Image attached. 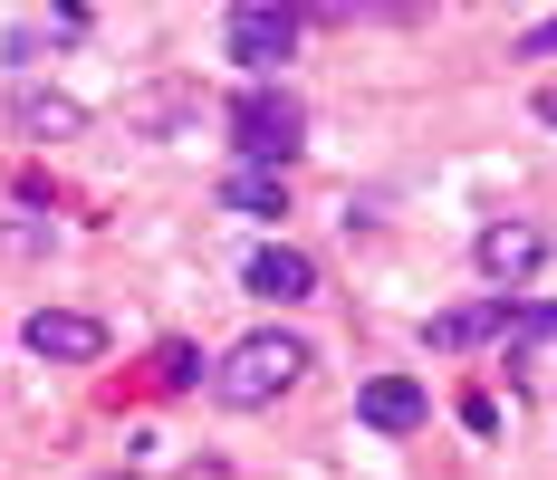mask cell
<instances>
[{"label":"cell","mask_w":557,"mask_h":480,"mask_svg":"<svg viewBox=\"0 0 557 480\" xmlns=\"http://www.w3.org/2000/svg\"><path fill=\"white\" fill-rule=\"evenodd\" d=\"M240 288H250V298H270V308H298V298H318V260H308V250H288V241H270V250H250Z\"/></svg>","instance_id":"obj_6"},{"label":"cell","mask_w":557,"mask_h":480,"mask_svg":"<svg viewBox=\"0 0 557 480\" xmlns=\"http://www.w3.org/2000/svg\"><path fill=\"white\" fill-rule=\"evenodd\" d=\"M222 202L240 221H278V212H288V183H278V163H240V173L222 183Z\"/></svg>","instance_id":"obj_10"},{"label":"cell","mask_w":557,"mask_h":480,"mask_svg":"<svg viewBox=\"0 0 557 480\" xmlns=\"http://www.w3.org/2000/svg\"><path fill=\"white\" fill-rule=\"evenodd\" d=\"M500 327H509V288H500V298H481V308L423 318V346H433V356H461V346H481V336H500Z\"/></svg>","instance_id":"obj_7"},{"label":"cell","mask_w":557,"mask_h":480,"mask_svg":"<svg viewBox=\"0 0 557 480\" xmlns=\"http://www.w3.org/2000/svg\"><path fill=\"white\" fill-rule=\"evenodd\" d=\"M231 145H240V163H298V145H308V107L288 97V87H250L240 107H231Z\"/></svg>","instance_id":"obj_2"},{"label":"cell","mask_w":557,"mask_h":480,"mask_svg":"<svg viewBox=\"0 0 557 480\" xmlns=\"http://www.w3.org/2000/svg\"><path fill=\"white\" fill-rule=\"evenodd\" d=\"M539 115H548V125H557V87H548V97H539Z\"/></svg>","instance_id":"obj_14"},{"label":"cell","mask_w":557,"mask_h":480,"mask_svg":"<svg viewBox=\"0 0 557 480\" xmlns=\"http://www.w3.org/2000/svg\"><path fill=\"white\" fill-rule=\"evenodd\" d=\"M29 356H49V366H97V356H107V327L87 318V308H39V318H29Z\"/></svg>","instance_id":"obj_5"},{"label":"cell","mask_w":557,"mask_h":480,"mask_svg":"<svg viewBox=\"0 0 557 480\" xmlns=\"http://www.w3.org/2000/svg\"><path fill=\"white\" fill-rule=\"evenodd\" d=\"M471 260H481L491 288H529V279L548 269V231H539V221H491V231L471 241Z\"/></svg>","instance_id":"obj_4"},{"label":"cell","mask_w":557,"mask_h":480,"mask_svg":"<svg viewBox=\"0 0 557 480\" xmlns=\"http://www.w3.org/2000/svg\"><path fill=\"white\" fill-rule=\"evenodd\" d=\"M222 58H240L250 77H278V67L298 58V10H288V0H240L222 20Z\"/></svg>","instance_id":"obj_3"},{"label":"cell","mask_w":557,"mask_h":480,"mask_svg":"<svg viewBox=\"0 0 557 480\" xmlns=\"http://www.w3.org/2000/svg\"><path fill=\"white\" fill-rule=\"evenodd\" d=\"M298 374H308V336L260 327V336H240L222 366H212V404H231V414H260V404H278Z\"/></svg>","instance_id":"obj_1"},{"label":"cell","mask_w":557,"mask_h":480,"mask_svg":"<svg viewBox=\"0 0 557 480\" xmlns=\"http://www.w3.org/2000/svg\"><path fill=\"white\" fill-rule=\"evenodd\" d=\"M193 115V97L183 87H154V97H135V125H183Z\"/></svg>","instance_id":"obj_11"},{"label":"cell","mask_w":557,"mask_h":480,"mask_svg":"<svg viewBox=\"0 0 557 480\" xmlns=\"http://www.w3.org/2000/svg\"><path fill=\"white\" fill-rule=\"evenodd\" d=\"M10 125H20V135H77V125H87V107H77V97H58V87H20V97H10Z\"/></svg>","instance_id":"obj_9"},{"label":"cell","mask_w":557,"mask_h":480,"mask_svg":"<svg viewBox=\"0 0 557 480\" xmlns=\"http://www.w3.org/2000/svg\"><path fill=\"white\" fill-rule=\"evenodd\" d=\"M154 374H164L173 394H193V384H202V356H193V346H164V356H154Z\"/></svg>","instance_id":"obj_12"},{"label":"cell","mask_w":557,"mask_h":480,"mask_svg":"<svg viewBox=\"0 0 557 480\" xmlns=\"http://www.w3.org/2000/svg\"><path fill=\"white\" fill-rule=\"evenodd\" d=\"M356 414H366L375 432H423L433 404H423V384H413V374H375V384L356 394Z\"/></svg>","instance_id":"obj_8"},{"label":"cell","mask_w":557,"mask_h":480,"mask_svg":"<svg viewBox=\"0 0 557 480\" xmlns=\"http://www.w3.org/2000/svg\"><path fill=\"white\" fill-rule=\"evenodd\" d=\"M519 58H557V20H539V29L519 39Z\"/></svg>","instance_id":"obj_13"}]
</instances>
